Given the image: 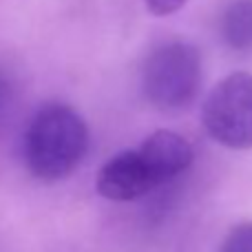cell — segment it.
<instances>
[{"label":"cell","instance_id":"obj_1","mask_svg":"<svg viewBox=\"0 0 252 252\" xmlns=\"http://www.w3.org/2000/svg\"><path fill=\"white\" fill-rule=\"evenodd\" d=\"M25 164L44 182L64 179L89 151V124L73 106L51 102L35 111L25 130Z\"/></svg>","mask_w":252,"mask_h":252},{"label":"cell","instance_id":"obj_2","mask_svg":"<svg viewBox=\"0 0 252 252\" xmlns=\"http://www.w3.org/2000/svg\"><path fill=\"white\" fill-rule=\"evenodd\" d=\"M201 87V56L190 42H166L146 58L142 89L146 100L159 111L186 109Z\"/></svg>","mask_w":252,"mask_h":252},{"label":"cell","instance_id":"obj_3","mask_svg":"<svg viewBox=\"0 0 252 252\" xmlns=\"http://www.w3.org/2000/svg\"><path fill=\"white\" fill-rule=\"evenodd\" d=\"M201 124L221 146L252 148V73L235 71L219 80L201 104Z\"/></svg>","mask_w":252,"mask_h":252},{"label":"cell","instance_id":"obj_4","mask_svg":"<svg viewBox=\"0 0 252 252\" xmlns=\"http://www.w3.org/2000/svg\"><path fill=\"white\" fill-rule=\"evenodd\" d=\"M153 188H157V182L139 151L118 153L95 175L97 195L109 201H135Z\"/></svg>","mask_w":252,"mask_h":252},{"label":"cell","instance_id":"obj_5","mask_svg":"<svg viewBox=\"0 0 252 252\" xmlns=\"http://www.w3.org/2000/svg\"><path fill=\"white\" fill-rule=\"evenodd\" d=\"M139 155L144 157L146 166L151 168L157 186L184 175L192 166L195 153L192 146L179 133L168 128H159L151 133L139 144Z\"/></svg>","mask_w":252,"mask_h":252},{"label":"cell","instance_id":"obj_6","mask_svg":"<svg viewBox=\"0 0 252 252\" xmlns=\"http://www.w3.org/2000/svg\"><path fill=\"white\" fill-rule=\"evenodd\" d=\"M221 35L232 51H252V0H232L221 16Z\"/></svg>","mask_w":252,"mask_h":252},{"label":"cell","instance_id":"obj_7","mask_svg":"<svg viewBox=\"0 0 252 252\" xmlns=\"http://www.w3.org/2000/svg\"><path fill=\"white\" fill-rule=\"evenodd\" d=\"M219 252H252V221L237 223L226 235Z\"/></svg>","mask_w":252,"mask_h":252},{"label":"cell","instance_id":"obj_8","mask_svg":"<svg viewBox=\"0 0 252 252\" xmlns=\"http://www.w3.org/2000/svg\"><path fill=\"white\" fill-rule=\"evenodd\" d=\"M144 2H146V9L153 13V16L164 18V16L177 13L188 0H144Z\"/></svg>","mask_w":252,"mask_h":252},{"label":"cell","instance_id":"obj_9","mask_svg":"<svg viewBox=\"0 0 252 252\" xmlns=\"http://www.w3.org/2000/svg\"><path fill=\"white\" fill-rule=\"evenodd\" d=\"M9 100H11V87L4 78H0V111L9 104Z\"/></svg>","mask_w":252,"mask_h":252}]
</instances>
